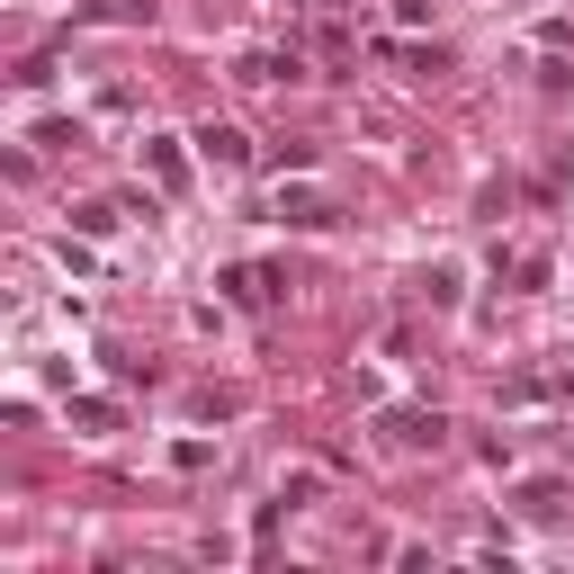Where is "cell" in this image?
Returning <instances> with one entry per match:
<instances>
[{"mask_svg": "<svg viewBox=\"0 0 574 574\" xmlns=\"http://www.w3.org/2000/svg\"><path fill=\"white\" fill-rule=\"evenodd\" d=\"M198 153L225 162V171H243V162H252V135H243V126H198Z\"/></svg>", "mask_w": 574, "mask_h": 574, "instance_id": "cell-1", "label": "cell"}, {"mask_svg": "<svg viewBox=\"0 0 574 574\" xmlns=\"http://www.w3.org/2000/svg\"><path fill=\"white\" fill-rule=\"evenodd\" d=\"M395 440L422 449V440H440V413H395Z\"/></svg>", "mask_w": 574, "mask_h": 574, "instance_id": "cell-3", "label": "cell"}, {"mask_svg": "<svg viewBox=\"0 0 574 574\" xmlns=\"http://www.w3.org/2000/svg\"><path fill=\"white\" fill-rule=\"evenodd\" d=\"M225 287H234L243 306H269V297H278V278H269V269H225Z\"/></svg>", "mask_w": 574, "mask_h": 574, "instance_id": "cell-2", "label": "cell"}]
</instances>
